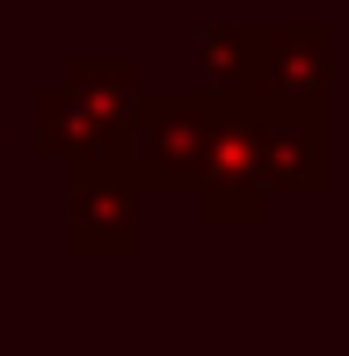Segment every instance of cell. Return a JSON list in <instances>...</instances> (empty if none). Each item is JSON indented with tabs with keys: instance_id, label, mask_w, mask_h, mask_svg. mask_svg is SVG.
Wrapping results in <instances>:
<instances>
[{
	"instance_id": "52a82bcc",
	"label": "cell",
	"mask_w": 349,
	"mask_h": 356,
	"mask_svg": "<svg viewBox=\"0 0 349 356\" xmlns=\"http://www.w3.org/2000/svg\"><path fill=\"white\" fill-rule=\"evenodd\" d=\"M255 44L262 29H233V22H211L204 29V66H211V80H247V66H255Z\"/></svg>"
},
{
	"instance_id": "5b68a950",
	"label": "cell",
	"mask_w": 349,
	"mask_h": 356,
	"mask_svg": "<svg viewBox=\"0 0 349 356\" xmlns=\"http://www.w3.org/2000/svg\"><path fill=\"white\" fill-rule=\"evenodd\" d=\"M269 189H327V124L320 102H269L255 109Z\"/></svg>"
},
{
	"instance_id": "277c9868",
	"label": "cell",
	"mask_w": 349,
	"mask_h": 356,
	"mask_svg": "<svg viewBox=\"0 0 349 356\" xmlns=\"http://www.w3.org/2000/svg\"><path fill=\"white\" fill-rule=\"evenodd\" d=\"M66 233L88 254H124L131 248V168L117 153H81L66 182Z\"/></svg>"
},
{
	"instance_id": "8992f818",
	"label": "cell",
	"mask_w": 349,
	"mask_h": 356,
	"mask_svg": "<svg viewBox=\"0 0 349 356\" xmlns=\"http://www.w3.org/2000/svg\"><path fill=\"white\" fill-rule=\"evenodd\" d=\"M247 80L262 102H320L335 80V44L327 29H262Z\"/></svg>"
},
{
	"instance_id": "7a4b0ae2",
	"label": "cell",
	"mask_w": 349,
	"mask_h": 356,
	"mask_svg": "<svg viewBox=\"0 0 349 356\" xmlns=\"http://www.w3.org/2000/svg\"><path fill=\"white\" fill-rule=\"evenodd\" d=\"M262 197H269V175H262L255 109H247V95H218L211 138H204V160H197V204H204V218H255Z\"/></svg>"
},
{
	"instance_id": "6da1fadb",
	"label": "cell",
	"mask_w": 349,
	"mask_h": 356,
	"mask_svg": "<svg viewBox=\"0 0 349 356\" xmlns=\"http://www.w3.org/2000/svg\"><path fill=\"white\" fill-rule=\"evenodd\" d=\"M138 109V73L124 58H88L66 73V88H51L37 102V145L51 160L81 153H117L124 160V124Z\"/></svg>"
},
{
	"instance_id": "3957f363",
	"label": "cell",
	"mask_w": 349,
	"mask_h": 356,
	"mask_svg": "<svg viewBox=\"0 0 349 356\" xmlns=\"http://www.w3.org/2000/svg\"><path fill=\"white\" fill-rule=\"evenodd\" d=\"M211 102L218 95H138L124 124V168L146 182H197L204 138H211Z\"/></svg>"
}]
</instances>
